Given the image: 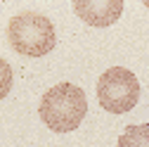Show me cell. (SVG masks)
Listing matches in <instances>:
<instances>
[{
    "instance_id": "obj_1",
    "label": "cell",
    "mask_w": 149,
    "mask_h": 147,
    "mask_svg": "<svg viewBox=\"0 0 149 147\" xmlns=\"http://www.w3.org/2000/svg\"><path fill=\"white\" fill-rule=\"evenodd\" d=\"M40 119L54 133H71L81 126L88 114L85 93L73 83H57L52 85L40 100Z\"/></svg>"
},
{
    "instance_id": "obj_2",
    "label": "cell",
    "mask_w": 149,
    "mask_h": 147,
    "mask_svg": "<svg viewBox=\"0 0 149 147\" xmlns=\"http://www.w3.org/2000/svg\"><path fill=\"white\" fill-rule=\"evenodd\" d=\"M7 36L12 48L22 55H29V57H43V55L52 52L54 43H57L52 19L36 12H22L12 17Z\"/></svg>"
},
{
    "instance_id": "obj_3",
    "label": "cell",
    "mask_w": 149,
    "mask_h": 147,
    "mask_svg": "<svg viewBox=\"0 0 149 147\" xmlns=\"http://www.w3.org/2000/svg\"><path fill=\"white\" fill-rule=\"evenodd\" d=\"M97 100L100 107L111 114L130 112L140 100V81L125 66H111L97 81Z\"/></svg>"
},
{
    "instance_id": "obj_4",
    "label": "cell",
    "mask_w": 149,
    "mask_h": 147,
    "mask_svg": "<svg viewBox=\"0 0 149 147\" xmlns=\"http://www.w3.org/2000/svg\"><path fill=\"white\" fill-rule=\"evenodd\" d=\"M73 10L90 26H111L123 14V0H78Z\"/></svg>"
},
{
    "instance_id": "obj_5",
    "label": "cell",
    "mask_w": 149,
    "mask_h": 147,
    "mask_svg": "<svg viewBox=\"0 0 149 147\" xmlns=\"http://www.w3.org/2000/svg\"><path fill=\"white\" fill-rule=\"evenodd\" d=\"M118 147H149V123L128 126L118 138Z\"/></svg>"
},
{
    "instance_id": "obj_6",
    "label": "cell",
    "mask_w": 149,
    "mask_h": 147,
    "mask_svg": "<svg viewBox=\"0 0 149 147\" xmlns=\"http://www.w3.org/2000/svg\"><path fill=\"white\" fill-rule=\"evenodd\" d=\"M144 5H147V7H149V3H144Z\"/></svg>"
}]
</instances>
